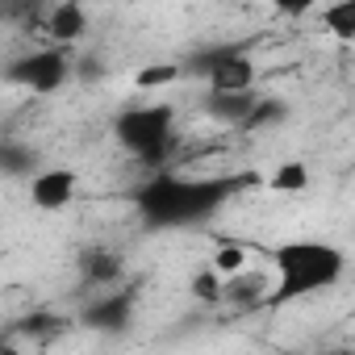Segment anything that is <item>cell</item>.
<instances>
[{"label": "cell", "instance_id": "1", "mask_svg": "<svg viewBox=\"0 0 355 355\" xmlns=\"http://www.w3.org/2000/svg\"><path fill=\"white\" fill-rule=\"evenodd\" d=\"M272 268H276V293L268 297V305H284L334 288L347 272V255L322 239H293L272 251Z\"/></svg>", "mask_w": 355, "mask_h": 355}, {"label": "cell", "instance_id": "15", "mask_svg": "<svg viewBox=\"0 0 355 355\" xmlns=\"http://www.w3.org/2000/svg\"><path fill=\"white\" fill-rule=\"evenodd\" d=\"M171 80H180V67L163 63V67H146V71L138 76V88H163V84H171Z\"/></svg>", "mask_w": 355, "mask_h": 355}, {"label": "cell", "instance_id": "10", "mask_svg": "<svg viewBox=\"0 0 355 355\" xmlns=\"http://www.w3.org/2000/svg\"><path fill=\"white\" fill-rule=\"evenodd\" d=\"M268 189H272L276 197H297V193H305V189H309V167H305L301 159H288V163H280V167L272 171Z\"/></svg>", "mask_w": 355, "mask_h": 355}, {"label": "cell", "instance_id": "2", "mask_svg": "<svg viewBox=\"0 0 355 355\" xmlns=\"http://www.w3.org/2000/svg\"><path fill=\"white\" fill-rule=\"evenodd\" d=\"M171 121H175L171 105H142V109H130V113L117 117V138H121L125 150L155 163L171 142Z\"/></svg>", "mask_w": 355, "mask_h": 355}, {"label": "cell", "instance_id": "9", "mask_svg": "<svg viewBox=\"0 0 355 355\" xmlns=\"http://www.w3.org/2000/svg\"><path fill=\"white\" fill-rule=\"evenodd\" d=\"M322 30L338 42H355V0H334L322 9Z\"/></svg>", "mask_w": 355, "mask_h": 355}, {"label": "cell", "instance_id": "12", "mask_svg": "<svg viewBox=\"0 0 355 355\" xmlns=\"http://www.w3.org/2000/svg\"><path fill=\"white\" fill-rule=\"evenodd\" d=\"M84 272H88V280L109 284V280L117 276V259H113L109 251H92V255H84Z\"/></svg>", "mask_w": 355, "mask_h": 355}, {"label": "cell", "instance_id": "13", "mask_svg": "<svg viewBox=\"0 0 355 355\" xmlns=\"http://www.w3.org/2000/svg\"><path fill=\"white\" fill-rule=\"evenodd\" d=\"M280 117H284V105H280V101H255V109H251V117H247L243 125H251V130H259V125H280Z\"/></svg>", "mask_w": 355, "mask_h": 355}, {"label": "cell", "instance_id": "16", "mask_svg": "<svg viewBox=\"0 0 355 355\" xmlns=\"http://www.w3.org/2000/svg\"><path fill=\"white\" fill-rule=\"evenodd\" d=\"M268 5L280 13V17H305V13H313L322 0H268Z\"/></svg>", "mask_w": 355, "mask_h": 355}, {"label": "cell", "instance_id": "11", "mask_svg": "<svg viewBox=\"0 0 355 355\" xmlns=\"http://www.w3.org/2000/svg\"><path fill=\"white\" fill-rule=\"evenodd\" d=\"M226 301H239V305H247V301H268L263 280H259V276H247V268L234 272V276H226Z\"/></svg>", "mask_w": 355, "mask_h": 355}, {"label": "cell", "instance_id": "4", "mask_svg": "<svg viewBox=\"0 0 355 355\" xmlns=\"http://www.w3.org/2000/svg\"><path fill=\"white\" fill-rule=\"evenodd\" d=\"M189 71L205 76L209 92H247V88H255V76H259L255 59H251V55H243L239 46L205 51L201 59H193V63H189Z\"/></svg>", "mask_w": 355, "mask_h": 355}, {"label": "cell", "instance_id": "3", "mask_svg": "<svg viewBox=\"0 0 355 355\" xmlns=\"http://www.w3.org/2000/svg\"><path fill=\"white\" fill-rule=\"evenodd\" d=\"M209 201H218V197H209V184H189V180H175V175H159V180L146 184V193H142L146 218L171 222V226L201 214Z\"/></svg>", "mask_w": 355, "mask_h": 355}, {"label": "cell", "instance_id": "6", "mask_svg": "<svg viewBox=\"0 0 355 355\" xmlns=\"http://www.w3.org/2000/svg\"><path fill=\"white\" fill-rule=\"evenodd\" d=\"M76 193H80V175L71 167H46V171H34L30 175V201L42 214L67 209L76 201Z\"/></svg>", "mask_w": 355, "mask_h": 355}, {"label": "cell", "instance_id": "5", "mask_svg": "<svg viewBox=\"0 0 355 355\" xmlns=\"http://www.w3.org/2000/svg\"><path fill=\"white\" fill-rule=\"evenodd\" d=\"M9 80H13V84H26V88H34V92H59V88L71 80V55H67V46L26 55L21 63H13V67H9Z\"/></svg>", "mask_w": 355, "mask_h": 355}, {"label": "cell", "instance_id": "7", "mask_svg": "<svg viewBox=\"0 0 355 355\" xmlns=\"http://www.w3.org/2000/svg\"><path fill=\"white\" fill-rule=\"evenodd\" d=\"M42 21H46V34L59 46H76L88 34V9L80 5V0H59V5H51V13Z\"/></svg>", "mask_w": 355, "mask_h": 355}, {"label": "cell", "instance_id": "8", "mask_svg": "<svg viewBox=\"0 0 355 355\" xmlns=\"http://www.w3.org/2000/svg\"><path fill=\"white\" fill-rule=\"evenodd\" d=\"M255 101H259L255 88H247V92H205V113L234 125V121H247L251 117Z\"/></svg>", "mask_w": 355, "mask_h": 355}, {"label": "cell", "instance_id": "14", "mask_svg": "<svg viewBox=\"0 0 355 355\" xmlns=\"http://www.w3.org/2000/svg\"><path fill=\"white\" fill-rule=\"evenodd\" d=\"M214 268L222 272V276H234V272H243L247 268V251L234 243V247H222L218 255H214Z\"/></svg>", "mask_w": 355, "mask_h": 355}]
</instances>
